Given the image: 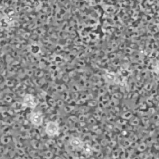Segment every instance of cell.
<instances>
[{
  "label": "cell",
  "mask_w": 159,
  "mask_h": 159,
  "mask_svg": "<svg viewBox=\"0 0 159 159\" xmlns=\"http://www.w3.org/2000/svg\"><path fill=\"white\" fill-rule=\"evenodd\" d=\"M29 119H30L31 123L36 127L40 126L43 123L42 113L40 112H39V111L32 112L30 114Z\"/></svg>",
  "instance_id": "cell-2"
},
{
  "label": "cell",
  "mask_w": 159,
  "mask_h": 159,
  "mask_svg": "<svg viewBox=\"0 0 159 159\" xmlns=\"http://www.w3.org/2000/svg\"><path fill=\"white\" fill-rule=\"evenodd\" d=\"M45 131L49 137H55L58 135L60 133V127L57 122L49 121L46 124Z\"/></svg>",
  "instance_id": "cell-1"
},
{
  "label": "cell",
  "mask_w": 159,
  "mask_h": 159,
  "mask_svg": "<svg viewBox=\"0 0 159 159\" xmlns=\"http://www.w3.org/2000/svg\"><path fill=\"white\" fill-rule=\"evenodd\" d=\"M22 105L27 107L34 109L37 106V102L33 96L27 94L24 98Z\"/></svg>",
  "instance_id": "cell-3"
},
{
  "label": "cell",
  "mask_w": 159,
  "mask_h": 159,
  "mask_svg": "<svg viewBox=\"0 0 159 159\" xmlns=\"http://www.w3.org/2000/svg\"><path fill=\"white\" fill-rule=\"evenodd\" d=\"M70 145L75 149H80L83 147V142L81 140L77 137H72L70 140Z\"/></svg>",
  "instance_id": "cell-4"
}]
</instances>
